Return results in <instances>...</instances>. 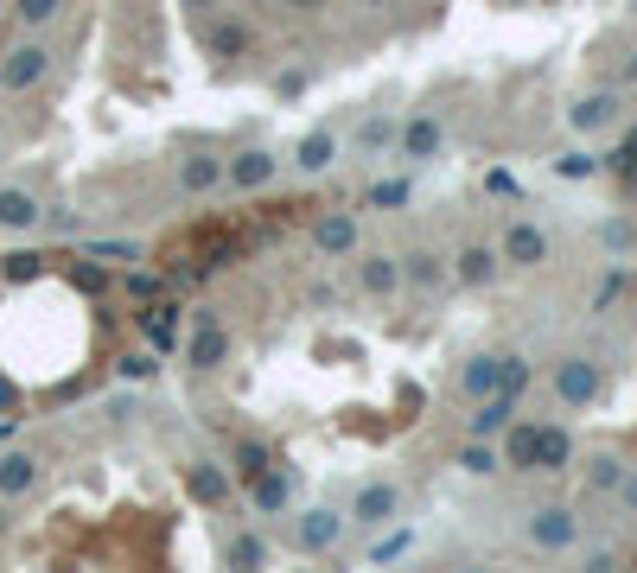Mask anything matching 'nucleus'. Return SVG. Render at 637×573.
<instances>
[{
	"label": "nucleus",
	"mask_w": 637,
	"mask_h": 573,
	"mask_svg": "<svg viewBox=\"0 0 637 573\" xmlns=\"http://www.w3.org/2000/svg\"><path fill=\"white\" fill-rule=\"evenodd\" d=\"M618 503H625V510H637V472L625 465V478H618Z\"/></svg>",
	"instance_id": "41"
},
{
	"label": "nucleus",
	"mask_w": 637,
	"mask_h": 573,
	"mask_svg": "<svg viewBox=\"0 0 637 573\" xmlns=\"http://www.w3.org/2000/svg\"><path fill=\"white\" fill-rule=\"evenodd\" d=\"M45 71H51V45L26 39V45L7 51V64H0V90H7V96H26V90H39V83H45Z\"/></svg>",
	"instance_id": "3"
},
{
	"label": "nucleus",
	"mask_w": 637,
	"mask_h": 573,
	"mask_svg": "<svg viewBox=\"0 0 637 573\" xmlns=\"http://www.w3.org/2000/svg\"><path fill=\"white\" fill-rule=\"evenodd\" d=\"M497 274H504V255H497L491 242H466V249L453 255V281L459 287H491Z\"/></svg>",
	"instance_id": "10"
},
{
	"label": "nucleus",
	"mask_w": 637,
	"mask_h": 573,
	"mask_svg": "<svg viewBox=\"0 0 637 573\" xmlns=\"http://www.w3.org/2000/svg\"><path fill=\"white\" fill-rule=\"evenodd\" d=\"M574 542H580V516L567 510V503H542V510H529V548L567 554Z\"/></svg>",
	"instance_id": "2"
},
{
	"label": "nucleus",
	"mask_w": 637,
	"mask_h": 573,
	"mask_svg": "<svg viewBox=\"0 0 637 573\" xmlns=\"http://www.w3.org/2000/svg\"><path fill=\"white\" fill-rule=\"evenodd\" d=\"M599 389H606V376H599L593 357H561L555 363V395H561L567 408H593Z\"/></svg>",
	"instance_id": "4"
},
{
	"label": "nucleus",
	"mask_w": 637,
	"mask_h": 573,
	"mask_svg": "<svg viewBox=\"0 0 637 573\" xmlns=\"http://www.w3.org/2000/svg\"><path fill=\"white\" fill-rule=\"evenodd\" d=\"M128 293H134V300H147V293H160V274H128Z\"/></svg>",
	"instance_id": "39"
},
{
	"label": "nucleus",
	"mask_w": 637,
	"mask_h": 573,
	"mask_svg": "<svg viewBox=\"0 0 637 573\" xmlns=\"http://www.w3.org/2000/svg\"><path fill=\"white\" fill-rule=\"evenodd\" d=\"M185 7H192V13H211V20H217V7H223V0H185Z\"/></svg>",
	"instance_id": "44"
},
{
	"label": "nucleus",
	"mask_w": 637,
	"mask_h": 573,
	"mask_svg": "<svg viewBox=\"0 0 637 573\" xmlns=\"http://www.w3.org/2000/svg\"><path fill=\"white\" fill-rule=\"evenodd\" d=\"M402 516V484H389V478H370V484H357V497H351V523H364V529H383Z\"/></svg>",
	"instance_id": "5"
},
{
	"label": "nucleus",
	"mask_w": 637,
	"mask_h": 573,
	"mask_svg": "<svg viewBox=\"0 0 637 573\" xmlns=\"http://www.w3.org/2000/svg\"><path fill=\"white\" fill-rule=\"evenodd\" d=\"M618 109H625V102H618V90H593V96H574V109H567V128L574 134H606V128H618Z\"/></svg>",
	"instance_id": "8"
},
{
	"label": "nucleus",
	"mask_w": 637,
	"mask_h": 573,
	"mask_svg": "<svg viewBox=\"0 0 637 573\" xmlns=\"http://www.w3.org/2000/svg\"><path fill=\"white\" fill-rule=\"evenodd\" d=\"M153 370H160L153 357H128V363H122V376H134V382H141V376H153Z\"/></svg>",
	"instance_id": "42"
},
{
	"label": "nucleus",
	"mask_w": 637,
	"mask_h": 573,
	"mask_svg": "<svg viewBox=\"0 0 637 573\" xmlns=\"http://www.w3.org/2000/svg\"><path fill=\"white\" fill-rule=\"evenodd\" d=\"M185 357H192L198 370H217V363L230 357V332H223V325L211 319V312L198 319V332H192V344H185Z\"/></svg>",
	"instance_id": "16"
},
{
	"label": "nucleus",
	"mask_w": 637,
	"mask_h": 573,
	"mask_svg": "<svg viewBox=\"0 0 637 573\" xmlns=\"http://www.w3.org/2000/svg\"><path fill=\"white\" fill-rule=\"evenodd\" d=\"M332 160H338V134H325V128H313V134L294 147V172H306V179L332 172Z\"/></svg>",
	"instance_id": "18"
},
{
	"label": "nucleus",
	"mask_w": 637,
	"mask_h": 573,
	"mask_svg": "<svg viewBox=\"0 0 637 573\" xmlns=\"http://www.w3.org/2000/svg\"><path fill=\"white\" fill-rule=\"evenodd\" d=\"M262 561H268L262 535H236V542H230V567H262Z\"/></svg>",
	"instance_id": "31"
},
{
	"label": "nucleus",
	"mask_w": 637,
	"mask_h": 573,
	"mask_svg": "<svg viewBox=\"0 0 637 573\" xmlns=\"http://www.w3.org/2000/svg\"><path fill=\"white\" fill-rule=\"evenodd\" d=\"M408 198H415V185H408V179H383V185H370V191H364L370 211H395V204H408Z\"/></svg>",
	"instance_id": "28"
},
{
	"label": "nucleus",
	"mask_w": 637,
	"mask_h": 573,
	"mask_svg": "<svg viewBox=\"0 0 637 573\" xmlns=\"http://www.w3.org/2000/svg\"><path fill=\"white\" fill-rule=\"evenodd\" d=\"M58 13H64V0H13V20H20L26 32H45Z\"/></svg>",
	"instance_id": "27"
},
{
	"label": "nucleus",
	"mask_w": 637,
	"mask_h": 573,
	"mask_svg": "<svg viewBox=\"0 0 637 573\" xmlns=\"http://www.w3.org/2000/svg\"><path fill=\"white\" fill-rule=\"evenodd\" d=\"M599 172H606V160H599L593 147H567L555 160V179H599Z\"/></svg>",
	"instance_id": "25"
},
{
	"label": "nucleus",
	"mask_w": 637,
	"mask_h": 573,
	"mask_svg": "<svg viewBox=\"0 0 637 573\" xmlns=\"http://www.w3.org/2000/svg\"><path fill=\"white\" fill-rule=\"evenodd\" d=\"M402 281L421 287V293H440L446 281H453V268H446L434 249H415V255H402Z\"/></svg>",
	"instance_id": "17"
},
{
	"label": "nucleus",
	"mask_w": 637,
	"mask_h": 573,
	"mask_svg": "<svg viewBox=\"0 0 637 573\" xmlns=\"http://www.w3.org/2000/svg\"><path fill=\"white\" fill-rule=\"evenodd\" d=\"M408 542H415V535H408V529H395L389 542H376V548H370V561H395V554H408Z\"/></svg>",
	"instance_id": "36"
},
{
	"label": "nucleus",
	"mask_w": 637,
	"mask_h": 573,
	"mask_svg": "<svg viewBox=\"0 0 637 573\" xmlns=\"http://www.w3.org/2000/svg\"><path fill=\"white\" fill-rule=\"evenodd\" d=\"M395 147H402V160H415V166L440 160V147H446V128H440V115L415 109V115L402 121V134H395Z\"/></svg>",
	"instance_id": "7"
},
{
	"label": "nucleus",
	"mask_w": 637,
	"mask_h": 573,
	"mask_svg": "<svg viewBox=\"0 0 637 573\" xmlns=\"http://www.w3.org/2000/svg\"><path fill=\"white\" fill-rule=\"evenodd\" d=\"M606 172H618V179H637V134H625V141L606 153Z\"/></svg>",
	"instance_id": "32"
},
{
	"label": "nucleus",
	"mask_w": 637,
	"mask_h": 573,
	"mask_svg": "<svg viewBox=\"0 0 637 573\" xmlns=\"http://www.w3.org/2000/svg\"><path fill=\"white\" fill-rule=\"evenodd\" d=\"M357 242H364V230H357L351 211H325L313 223V249L319 255H357Z\"/></svg>",
	"instance_id": "11"
},
{
	"label": "nucleus",
	"mask_w": 637,
	"mask_h": 573,
	"mask_svg": "<svg viewBox=\"0 0 637 573\" xmlns=\"http://www.w3.org/2000/svg\"><path fill=\"white\" fill-rule=\"evenodd\" d=\"M357 287H364L370 300H389V293L402 287V255H364V262H357Z\"/></svg>",
	"instance_id": "15"
},
{
	"label": "nucleus",
	"mask_w": 637,
	"mask_h": 573,
	"mask_svg": "<svg viewBox=\"0 0 637 573\" xmlns=\"http://www.w3.org/2000/svg\"><path fill=\"white\" fill-rule=\"evenodd\" d=\"M510 421H516V395H485V402H472V421H466V433L472 440H497V433H510Z\"/></svg>",
	"instance_id": "12"
},
{
	"label": "nucleus",
	"mask_w": 637,
	"mask_h": 573,
	"mask_svg": "<svg viewBox=\"0 0 637 573\" xmlns=\"http://www.w3.org/2000/svg\"><path fill=\"white\" fill-rule=\"evenodd\" d=\"M249 503H255V510H262V516L287 510V478H281V472H274V465H268L262 478H249Z\"/></svg>",
	"instance_id": "23"
},
{
	"label": "nucleus",
	"mask_w": 637,
	"mask_h": 573,
	"mask_svg": "<svg viewBox=\"0 0 637 573\" xmlns=\"http://www.w3.org/2000/svg\"><path fill=\"white\" fill-rule=\"evenodd\" d=\"M0 274H7V281H32V274H39V255H13V262H0Z\"/></svg>",
	"instance_id": "38"
},
{
	"label": "nucleus",
	"mask_w": 637,
	"mask_h": 573,
	"mask_svg": "<svg viewBox=\"0 0 637 573\" xmlns=\"http://www.w3.org/2000/svg\"><path fill=\"white\" fill-rule=\"evenodd\" d=\"M497 465H504V459H497V446H491V440H466V446H459V472H472V478H491Z\"/></svg>",
	"instance_id": "26"
},
{
	"label": "nucleus",
	"mask_w": 637,
	"mask_h": 573,
	"mask_svg": "<svg viewBox=\"0 0 637 573\" xmlns=\"http://www.w3.org/2000/svg\"><path fill=\"white\" fill-rule=\"evenodd\" d=\"M274 90H281V96H300V90H306V71H281V77H274Z\"/></svg>",
	"instance_id": "40"
},
{
	"label": "nucleus",
	"mask_w": 637,
	"mask_h": 573,
	"mask_svg": "<svg viewBox=\"0 0 637 573\" xmlns=\"http://www.w3.org/2000/svg\"><path fill=\"white\" fill-rule=\"evenodd\" d=\"M618 83H625V90H637V58L625 64V77H618Z\"/></svg>",
	"instance_id": "45"
},
{
	"label": "nucleus",
	"mask_w": 637,
	"mask_h": 573,
	"mask_svg": "<svg viewBox=\"0 0 637 573\" xmlns=\"http://www.w3.org/2000/svg\"><path fill=\"white\" fill-rule=\"evenodd\" d=\"M504 459L516 465V472H567V465H574V433L567 427H516L510 421Z\"/></svg>",
	"instance_id": "1"
},
{
	"label": "nucleus",
	"mask_w": 637,
	"mask_h": 573,
	"mask_svg": "<svg viewBox=\"0 0 637 573\" xmlns=\"http://www.w3.org/2000/svg\"><path fill=\"white\" fill-rule=\"evenodd\" d=\"M618 478H625V459H612V453H599V459L587 465V484H593V491H618Z\"/></svg>",
	"instance_id": "29"
},
{
	"label": "nucleus",
	"mask_w": 637,
	"mask_h": 573,
	"mask_svg": "<svg viewBox=\"0 0 637 573\" xmlns=\"http://www.w3.org/2000/svg\"><path fill=\"white\" fill-rule=\"evenodd\" d=\"M141 332H147L153 351H172V344H179V306H153L141 319Z\"/></svg>",
	"instance_id": "24"
},
{
	"label": "nucleus",
	"mask_w": 637,
	"mask_h": 573,
	"mask_svg": "<svg viewBox=\"0 0 637 573\" xmlns=\"http://www.w3.org/2000/svg\"><path fill=\"white\" fill-rule=\"evenodd\" d=\"M338 535H344L338 510H306V516H300V548H306V554H325V548H338Z\"/></svg>",
	"instance_id": "20"
},
{
	"label": "nucleus",
	"mask_w": 637,
	"mask_h": 573,
	"mask_svg": "<svg viewBox=\"0 0 637 573\" xmlns=\"http://www.w3.org/2000/svg\"><path fill=\"white\" fill-rule=\"evenodd\" d=\"M618 293H625V268H618V274H606V281H599V293H593V312H606V306L618 300Z\"/></svg>",
	"instance_id": "37"
},
{
	"label": "nucleus",
	"mask_w": 637,
	"mask_h": 573,
	"mask_svg": "<svg viewBox=\"0 0 637 573\" xmlns=\"http://www.w3.org/2000/svg\"><path fill=\"white\" fill-rule=\"evenodd\" d=\"M39 484V459L32 453H7L0 459V497H26Z\"/></svg>",
	"instance_id": "21"
},
{
	"label": "nucleus",
	"mask_w": 637,
	"mask_h": 573,
	"mask_svg": "<svg viewBox=\"0 0 637 573\" xmlns=\"http://www.w3.org/2000/svg\"><path fill=\"white\" fill-rule=\"evenodd\" d=\"M39 198L32 191H20V185H0V230L7 236H26V230H39Z\"/></svg>",
	"instance_id": "14"
},
{
	"label": "nucleus",
	"mask_w": 637,
	"mask_h": 573,
	"mask_svg": "<svg viewBox=\"0 0 637 573\" xmlns=\"http://www.w3.org/2000/svg\"><path fill=\"white\" fill-rule=\"evenodd\" d=\"M236 472H243V478H262V472H268V453H262V446H243V453H236Z\"/></svg>",
	"instance_id": "35"
},
{
	"label": "nucleus",
	"mask_w": 637,
	"mask_h": 573,
	"mask_svg": "<svg viewBox=\"0 0 637 573\" xmlns=\"http://www.w3.org/2000/svg\"><path fill=\"white\" fill-rule=\"evenodd\" d=\"M364 7H389V0H364Z\"/></svg>",
	"instance_id": "46"
},
{
	"label": "nucleus",
	"mask_w": 637,
	"mask_h": 573,
	"mask_svg": "<svg viewBox=\"0 0 637 573\" xmlns=\"http://www.w3.org/2000/svg\"><path fill=\"white\" fill-rule=\"evenodd\" d=\"M548 230L542 223H529V217H516L510 230H504V242H497V255H504V268H542L548 262Z\"/></svg>",
	"instance_id": "6"
},
{
	"label": "nucleus",
	"mask_w": 637,
	"mask_h": 573,
	"mask_svg": "<svg viewBox=\"0 0 637 573\" xmlns=\"http://www.w3.org/2000/svg\"><path fill=\"white\" fill-rule=\"evenodd\" d=\"M281 7H287V13H325L332 0H281Z\"/></svg>",
	"instance_id": "43"
},
{
	"label": "nucleus",
	"mask_w": 637,
	"mask_h": 573,
	"mask_svg": "<svg viewBox=\"0 0 637 573\" xmlns=\"http://www.w3.org/2000/svg\"><path fill=\"white\" fill-rule=\"evenodd\" d=\"M497 376H504V357L478 351V357L459 363V395H466V402H485V395H497Z\"/></svg>",
	"instance_id": "13"
},
{
	"label": "nucleus",
	"mask_w": 637,
	"mask_h": 573,
	"mask_svg": "<svg viewBox=\"0 0 637 573\" xmlns=\"http://www.w3.org/2000/svg\"><path fill=\"white\" fill-rule=\"evenodd\" d=\"M192 491H198L204 503H223V497H230V478H223L217 465H198V472H192Z\"/></svg>",
	"instance_id": "30"
},
{
	"label": "nucleus",
	"mask_w": 637,
	"mask_h": 573,
	"mask_svg": "<svg viewBox=\"0 0 637 573\" xmlns=\"http://www.w3.org/2000/svg\"><path fill=\"white\" fill-rule=\"evenodd\" d=\"M599 242H606L612 255H631V249H637V230H631V223H618V217H612L606 230H599Z\"/></svg>",
	"instance_id": "34"
},
{
	"label": "nucleus",
	"mask_w": 637,
	"mask_h": 573,
	"mask_svg": "<svg viewBox=\"0 0 637 573\" xmlns=\"http://www.w3.org/2000/svg\"><path fill=\"white\" fill-rule=\"evenodd\" d=\"M179 185L192 191V198L217 191L223 185V160H217V153H185V160H179Z\"/></svg>",
	"instance_id": "19"
},
{
	"label": "nucleus",
	"mask_w": 637,
	"mask_h": 573,
	"mask_svg": "<svg viewBox=\"0 0 637 573\" xmlns=\"http://www.w3.org/2000/svg\"><path fill=\"white\" fill-rule=\"evenodd\" d=\"M497 389H504V395H523V389H529V357H504V376H497Z\"/></svg>",
	"instance_id": "33"
},
{
	"label": "nucleus",
	"mask_w": 637,
	"mask_h": 573,
	"mask_svg": "<svg viewBox=\"0 0 637 573\" xmlns=\"http://www.w3.org/2000/svg\"><path fill=\"white\" fill-rule=\"evenodd\" d=\"M274 172H281V160H274L268 147H243L236 160H223V179H230L236 191H268Z\"/></svg>",
	"instance_id": "9"
},
{
	"label": "nucleus",
	"mask_w": 637,
	"mask_h": 573,
	"mask_svg": "<svg viewBox=\"0 0 637 573\" xmlns=\"http://www.w3.org/2000/svg\"><path fill=\"white\" fill-rule=\"evenodd\" d=\"M395 134H402V121H395V115H370L364 128H357V153H364V160H376V153L395 147Z\"/></svg>",
	"instance_id": "22"
}]
</instances>
